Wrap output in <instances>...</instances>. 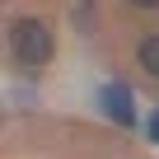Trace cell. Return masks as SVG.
<instances>
[{"label": "cell", "mask_w": 159, "mask_h": 159, "mask_svg": "<svg viewBox=\"0 0 159 159\" xmlns=\"http://www.w3.org/2000/svg\"><path fill=\"white\" fill-rule=\"evenodd\" d=\"M52 52H56V42L42 19H14V56L24 66H47Z\"/></svg>", "instance_id": "obj_1"}, {"label": "cell", "mask_w": 159, "mask_h": 159, "mask_svg": "<svg viewBox=\"0 0 159 159\" xmlns=\"http://www.w3.org/2000/svg\"><path fill=\"white\" fill-rule=\"evenodd\" d=\"M140 66L150 70V75H159V33H150V38H140Z\"/></svg>", "instance_id": "obj_2"}, {"label": "cell", "mask_w": 159, "mask_h": 159, "mask_svg": "<svg viewBox=\"0 0 159 159\" xmlns=\"http://www.w3.org/2000/svg\"><path fill=\"white\" fill-rule=\"evenodd\" d=\"M108 98H112V112H117V122H131V112H126V94H122V89H112Z\"/></svg>", "instance_id": "obj_3"}, {"label": "cell", "mask_w": 159, "mask_h": 159, "mask_svg": "<svg viewBox=\"0 0 159 159\" xmlns=\"http://www.w3.org/2000/svg\"><path fill=\"white\" fill-rule=\"evenodd\" d=\"M131 5H140V10H159V0H131Z\"/></svg>", "instance_id": "obj_4"}, {"label": "cell", "mask_w": 159, "mask_h": 159, "mask_svg": "<svg viewBox=\"0 0 159 159\" xmlns=\"http://www.w3.org/2000/svg\"><path fill=\"white\" fill-rule=\"evenodd\" d=\"M150 131H154V140H159V112H154V122H150Z\"/></svg>", "instance_id": "obj_5"}]
</instances>
